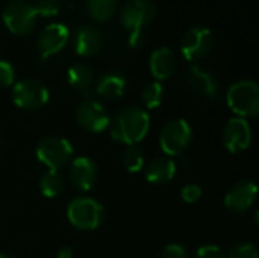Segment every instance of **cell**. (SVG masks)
I'll use <instances>...</instances> for the list:
<instances>
[{"label": "cell", "instance_id": "2", "mask_svg": "<svg viewBox=\"0 0 259 258\" xmlns=\"http://www.w3.org/2000/svg\"><path fill=\"white\" fill-rule=\"evenodd\" d=\"M226 102L237 117L249 119L259 113V87L252 79L232 84L226 93Z\"/></svg>", "mask_w": 259, "mask_h": 258}, {"label": "cell", "instance_id": "7", "mask_svg": "<svg viewBox=\"0 0 259 258\" xmlns=\"http://www.w3.org/2000/svg\"><path fill=\"white\" fill-rule=\"evenodd\" d=\"M214 47V35L206 26L190 27L181 40V52L187 61L196 62L206 58Z\"/></svg>", "mask_w": 259, "mask_h": 258}, {"label": "cell", "instance_id": "16", "mask_svg": "<svg viewBox=\"0 0 259 258\" xmlns=\"http://www.w3.org/2000/svg\"><path fill=\"white\" fill-rule=\"evenodd\" d=\"M187 84L194 93L209 99H215L220 93V84L217 78L211 71L199 65H194L188 70Z\"/></svg>", "mask_w": 259, "mask_h": 258}, {"label": "cell", "instance_id": "4", "mask_svg": "<svg viewBox=\"0 0 259 258\" xmlns=\"http://www.w3.org/2000/svg\"><path fill=\"white\" fill-rule=\"evenodd\" d=\"M73 144L62 137H46L36 146V158L49 170H61L73 160Z\"/></svg>", "mask_w": 259, "mask_h": 258}, {"label": "cell", "instance_id": "12", "mask_svg": "<svg viewBox=\"0 0 259 258\" xmlns=\"http://www.w3.org/2000/svg\"><path fill=\"white\" fill-rule=\"evenodd\" d=\"M223 144L231 154H240L249 149L252 143V128L246 119L234 117L223 128Z\"/></svg>", "mask_w": 259, "mask_h": 258}, {"label": "cell", "instance_id": "29", "mask_svg": "<svg viewBox=\"0 0 259 258\" xmlns=\"http://www.w3.org/2000/svg\"><path fill=\"white\" fill-rule=\"evenodd\" d=\"M159 258H190L188 257V251L185 249L184 245L181 243H171V245H167Z\"/></svg>", "mask_w": 259, "mask_h": 258}, {"label": "cell", "instance_id": "5", "mask_svg": "<svg viewBox=\"0 0 259 258\" xmlns=\"http://www.w3.org/2000/svg\"><path fill=\"white\" fill-rule=\"evenodd\" d=\"M193 141V129L184 119L168 120L159 134V146L168 157H181Z\"/></svg>", "mask_w": 259, "mask_h": 258}, {"label": "cell", "instance_id": "9", "mask_svg": "<svg viewBox=\"0 0 259 258\" xmlns=\"http://www.w3.org/2000/svg\"><path fill=\"white\" fill-rule=\"evenodd\" d=\"M155 15L156 5L153 0H126L120 12V20L129 32H143L153 21Z\"/></svg>", "mask_w": 259, "mask_h": 258}, {"label": "cell", "instance_id": "13", "mask_svg": "<svg viewBox=\"0 0 259 258\" xmlns=\"http://www.w3.org/2000/svg\"><path fill=\"white\" fill-rule=\"evenodd\" d=\"M256 196H258V186L253 181L244 179L234 184L228 190L225 196V205L228 210L234 213H246L256 202Z\"/></svg>", "mask_w": 259, "mask_h": 258}, {"label": "cell", "instance_id": "32", "mask_svg": "<svg viewBox=\"0 0 259 258\" xmlns=\"http://www.w3.org/2000/svg\"><path fill=\"white\" fill-rule=\"evenodd\" d=\"M58 258H73V249L70 246H62L59 251H58Z\"/></svg>", "mask_w": 259, "mask_h": 258}, {"label": "cell", "instance_id": "21", "mask_svg": "<svg viewBox=\"0 0 259 258\" xmlns=\"http://www.w3.org/2000/svg\"><path fill=\"white\" fill-rule=\"evenodd\" d=\"M88 15L100 23L109 21L117 11V0H85Z\"/></svg>", "mask_w": 259, "mask_h": 258}, {"label": "cell", "instance_id": "17", "mask_svg": "<svg viewBox=\"0 0 259 258\" xmlns=\"http://www.w3.org/2000/svg\"><path fill=\"white\" fill-rule=\"evenodd\" d=\"M149 67L153 78L159 81H165L171 78L178 68V56L170 47H158L152 52L149 59Z\"/></svg>", "mask_w": 259, "mask_h": 258}, {"label": "cell", "instance_id": "28", "mask_svg": "<svg viewBox=\"0 0 259 258\" xmlns=\"http://www.w3.org/2000/svg\"><path fill=\"white\" fill-rule=\"evenodd\" d=\"M15 84V70L11 62L0 59V87H11Z\"/></svg>", "mask_w": 259, "mask_h": 258}, {"label": "cell", "instance_id": "22", "mask_svg": "<svg viewBox=\"0 0 259 258\" xmlns=\"http://www.w3.org/2000/svg\"><path fill=\"white\" fill-rule=\"evenodd\" d=\"M41 193L46 198H56L64 190V176L58 170H47L39 179Z\"/></svg>", "mask_w": 259, "mask_h": 258}, {"label": "cell", "instance_id": "30", "mask_svg": "<svg viewBox=\"0 0 259 258\" xmlns=\"http://www.w3.org/2000/svg\"><path fill=\"white\" fill-rule=\"evenodd\" d=\"M194 258H226L225 252L215 245H205L199 248L194 254Z\"/></svg>", "mask_w": 259, "mask_h": 258}, {"label": "cell", "instance_id": "27", "mask_svg": "<svg viewBox=\"0 0 259 258\" xmlns=\"http://www.w3.org/2000/svg\"><path fill=\"white\" fill-rule=\"evenodd\" d=\"M202 195H203V192H202V189L197 184H187L181 190V198L187 204H196V202H199L200 198H202Z\"/></svg>", "mask_w": 259, "mask_h": 258}, {"label": "cell", "instance_id": "3", "mask_svg": "<svg viewBox=\"0 0 259 258\" xmlns=\"http://www.w3.org/2000/svg\"><path fill=\"white\" fill-rule=\"evenodd\" d=\"M67 217L74 228L80 231H93L103 224L105 208L94 198L79 196L68 204Z\"/></svg>", "mask_w": 259, "mask_h": 258}, {"label": "cell", "instance_id": "24", "mask_svg": "<svg viewBox=\"0 0 259 258\" xmlns=\"http://www.w3.org/2000/svg\"><path fill=\"white\" fill-rule=\"evenodd\" d=\"M121 161H123V166L126 167L127 172L137 173V172H141L144 169L146 155H144L143 149L138 148V144L126 146V149L123 151V155H121Z\"/></svg>", "mask_w": 259, "mask_h": 258}, {"label": "cell", "instance_id": "31", "mask_svg": "<svg viewBox=\"0 0 259 258\" xmlns=\"http://www.w3.org/2000/svg\"><path fill=\"white\" fill-rule=\"evenodd\" d=\"M129 44L134 49H138L144 44V33L143 32H129Z\"/></svg>", "mask_w": 259, "mask_h": 258}, {"label": "cell", "instance_id": "10", "mask_svg": "<svg viewBox=\"0 0 259 258\" xmlns=\"http://www.w3.org/2000/svg\"><path fill=\"white\" fill-rule=\"evenodd\" d=\"M76 120L83 129H87L88 132H94V134L103 132L105 129L109 128V123H111V117L106 108L94 99L82 100L77 105Z\"/></svg>", "mask_w": 259, "mask_h": 258}, {"label": "cell", "instance_id": "14", "mask_svg": "<svg viewBox=\"0 0 259 258\" xmlns=\"http://www.w3.org/2000/svg\"><path fill=\"white\" fill-rule=\"evenodd\" d=\"M97 179V166L90 157H76L70 164V182L79 192L93 189Z\"/></svg>", "mask_w": 259, "mask_h": 258}, {"label": "cell", "instance_id": "15", "mask_svg": "<svg viewBox=\"0 0 259 258\" xmlns=\"http://www.w3.org/2000/svg\"><path fill=\"white\" fill-rule=\"evenodd\" d=\"M102 43L103 38L100 30L93 24H82L74 30L73 47L79 56L88 58L96 55L102 49Z\"/></svg>", "mask_w": 259, "mask_h": 258}, {"label": "cell", "instance_id": "1", "mask_svg": "<svg viewBox=\"0 0 259 258\" xmlns=\"http://www.w3.org/2000/svg\"><path fill=\"white\" fill-rule=\"evenodd\" d=\"M150 129V116L146 109L129 106L121 109L109 123L111 137L126 146L143 141Z\"/></svg>", "mask_w": 259, "mask_h": 258}, {"label": "cell", "instance_id": "18", "mask_svg": "<svg viewBox=\"0 0 259 258\" xmlns=\"http://www.w3.org/2000/svg\"><path fill=\"white\" fill-rule=\"evenodd\" d=\"M178 164L176 161L164 157V158H155L147 166H144V176L150 184L162 186L170 182L176 176Z\"/></svg>", "mask_w": 259, "mask_h": 258}, {"label": "cell", "instance_id": "26", "mask_svg": "<svg viewBox=\"0 0 259 258\" xmlns=\"http://www.w3.org/2000/svg\"><path fill=\"white\" fill-rule=\"evenodd\" d=\"M38 17H55L58 15L59 9H61V3L59 0H36V3L33 5Z\"/></svg>", "mask_w": 259, "mask_h": 258}, {"label": "cell", "instance_id": "11", "mask_svg": "<svg viewBox=\"0 0 259 258\" xmlns=\"http://www.w3.org/2000/svg\"><path fill=\"white\" fill-rule=\"evenodd\" d=\"M70 40V30L62 23H50L47 24L36 40V49L41 58L47 59L56 53H59Z\"/></svg>", "mask_w": 259, "mask_h": 258}, {"label": "cell", "instance_id": "19", "mask_svg": "<svg viewBox=\"0 0 259 258\" xmlns=\"http://www.w3.org/2000/svg\"><path fill=\"white\" fill-rule=\"evenodd\" d=\"M127 88V79L118 71H106L96 82V93L105 99H120Z\"/></svg>", "mask_w": 259, "mask_h": 258}, {"label": "cell", "instance_id": "20", "mask_svg": "<svg viewBox=\"0 0 259 258\" xmlns=\"http://www.w3.org/2000/svg\"><path fill=\"white\" fill-rule=\"evenodd\" d=\"M93 70L85 62H76L67 70V81L74 90L87 91L93 85Z\"/></svg>", "mask_w": 259, "mask_h": 258}, {"label": "cell", "instance_id": "33", "mask_svg": "<svg viewBox=\"0 0 259 258\" xmlns=\"http://www.w3.org/2000/svg\"><path fill=\"white\" fill-rule=\"evenodd\" d=\"M0 258H14L12 255H9V254H0Z\"/></svg>", "mask_w": 259, "mask_h": 258}, {"label": "cell", "instance_id": "25", "mask_svg": "<svg viewBox=\"0 0 259 258\" xmlns=\"http://www.w3.org/2000/svg\"><path fill=\"white\" fill-rule=\"evenodd\" d=\"M226 258H259L258 249L250 242H238L231 246Z\"/></svg>", "mask_w": 259, "mask_h": 258}, {"label": "cell", "instance_id": "8", "mask_svg": "<svg viewBox=\"0 0 259 258\" xmlns=\"http://www.w3.org/2000/svg\"><path fill=\"white\" fill-rule=\"evenodd\" d=\"M49 97L47 87L36 79H23L12 87V102L26 111L42 108L49 102Z\"/></svg>", "mask_w": 259, "mask_h": 258}, {"label": "cell", "instance_id": "6", "mask_svg": "<svg viewBox=\"0 0 259 258\" xmlns=\"http://www.w3.org/2000/svg\"><path fill=\"white\" fill-rule=\"evenodd\" d=\"M2 20L11 33L23 36L35 29L38 14L32 3L26 0H12L5 6Z\"/></svg>", "mask_w": 259, "mask_h": 258}, {"label": "cell", "instance_id": "23", "mask_svg": "<svg viewBox=\"0 0 259 258\" xmlns=\"http://www.w3.org/2000/svg\"><path fill=\"white\" fill-rule=\"evenodd\" d=\"M165 97V91L161 82L155 81V82H149L147 85H144L143 91H141V100L144 103V106L147 109H156L162 105Z\"/></svg>", "mask_w": 259, "mask_h": 258}]
</instances>
